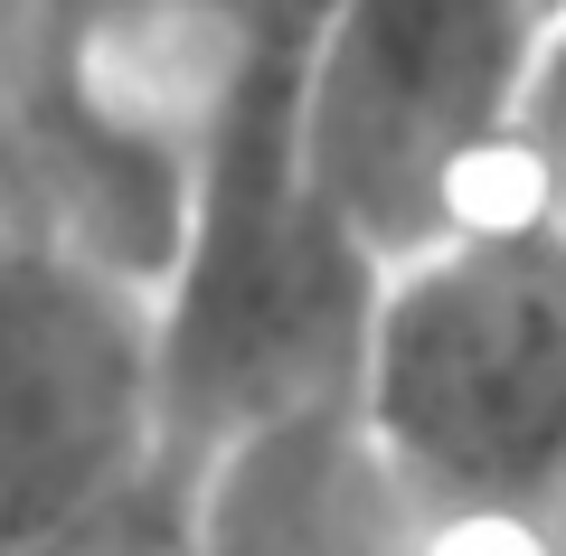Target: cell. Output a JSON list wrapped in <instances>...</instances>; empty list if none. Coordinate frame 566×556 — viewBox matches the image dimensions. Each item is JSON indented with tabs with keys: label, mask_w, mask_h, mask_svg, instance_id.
<instances>
[{
	"label": "cell",
	"mask_w": 566,
	"mask_h": 556,
	"mask_svg": "<svg viewBox=\"0 0 566 556\" xmlns=\"http://www.w3.org/2000/svg\"><path fill=\"white\" fill-rule=\"evenodd\" d=\"M378 283L303 170V39L264 29L227 95L180 274L161 283L170 453L208 472L264 424L359 397Z\"/></svg>",
	"instance_id": "6da1fadb"
},
{
	"label": "cell",
	"mask_w": 566,
	"mask_h": 556,
	"mask_svg": "<svg viewBox=\"0 0 566 556\" xmlns=\"http://www.w3.org/2000/svg\"><path fill=\"white\" fill-rule=\"evenodd\" d=\"M255 39L237 0H10V218L161 293Z\"/></svg>",
	"instance_id": "7a4b0ae2"
},
{
	"label": "cell",
	"mask_w": 566,
	"mask_h": 556,
	"mask_svg": "<svg viewBox=\"0 0 566 556\" xmlns=\"http://www.w3.org/2000/svg\"><path fill=\"white\" fill-rule=\"evenodd\" d=\"M547 29V0H331L312 20L303 170L378 274L528 208Z\"/></svg>",
	"instance_id": "3957f363"
},
{
	"label": "cell",
	"mask_w": 566,
	"mask_h": 556,
	"mask_svg": "<svg viewBox=\"0 0 566 556\" xmlns=\"http://www.w3.org/2000/svg\"><path fill=\"white\" fill-rule=\"evenodd\" d=\"M359 416L424 510H566V227L538 199L387 264Z\"/></svg>",
	"instance_id": "277c9868"
},
{
	"label": "cell",
	"mask_w": 566,
	"mask_h": 556,
	"mask_svg": "<svg viewBox=\"0 0 566 556\" xmlns=\"http://www.w3.org/2000/svg\"><path fill=\"white\" fill-rule=\"evenodd\" d=\"M170 453L161 293L10 218V556Z\"/></svg>",
	"instance_id": "5b68a950"
},
{
	"label": "cell",
	"mask_w": 566,
	"mask_h": 556,
	"mask_svg": "<svg viewBox=\"0 0 566 556\" xmlns=\"http://www.w3.org/2000/svg\"><path fill=\"white\" fill-rule=\"evenodd\" d=\"M199 556H424V500L368 443L359 397H340L208 462Z\"/></svg>",
	"instance_id": "8992f818"
},
{
	"label": "cell",
	"mask_w": 566,
	"mask_h": 556,
	"mask_svg": "<svg viewBox=\"0 0 566 556\" xmlns=\"http://www.w3.org/2000/svg\"><path fill=\"white\" fill-rule=\"evenodd\" d=\"M528 199L566 227V10L547 29L538 85H528Z\"/></svg>",
	"instance_id": "52a82bcc"
},
{
	"label": "cell",
	"mask_w": 566,
	"mask_h": 556,
	"mask_svg": "<svg viewBox=\"0 0 566 556\" xmlns=\"http://www.w3.org/2000/svg\"><path fill=\"white\" fill-rule=\"evenodd\" d=\"M245 20H264V29H283V39H312V20H322L331 0H237Z\"/></svg>",
	"instance_id": "ba28073f"
},
{
	"label": "cell",
	"mask_w": 566,
	"mask_h": 556,
	"mask_svg": "<svg viewBox=\"0 0 566 556\" xmlns=\"http://www.w3.org/2000/svg\"><path fill=\"white\" fill-rule=\"evenodd\" d=\"M547 10H566V0H547Z\"/></svg>",
	"instance_id": "9c48e42d"
},
{
	"label": "cell",
	"mask_w": 566,
	"mask_h": 556,
	"mask_svg": "<svg viewBox=\"0 0 566 556\" xmlns=\"http://www.w3.org/2000/svg\"><path fill=\"white\" fill-rule=\"evenodd\" d=\"M557 528H566V510H557Z\"/></svg>",
	"instance_id": "30bf717a"
}]
</instances>
